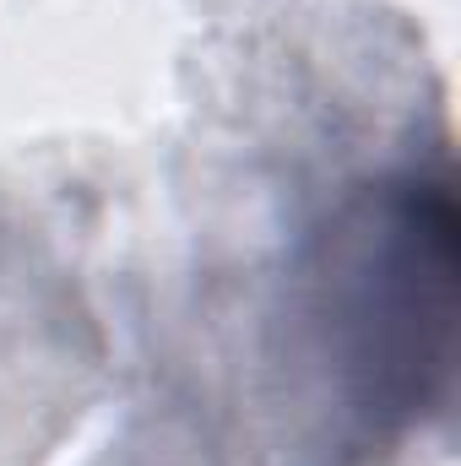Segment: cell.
Wrapping results in <instances>:
<instances>
[{
  "label": "cell",
  "mask_w": 461,
  "mask_h": 466,
  "mask_svg": "<svg viewBox=\"0 0 461 466\" xmlns=\"http://www.w3.org/2000/svg\"><path fill=\"white\" fill-rule=\"evenodd\" d=\"M456 315L451 163L407 157L347 185L288 277V380L315 466L391 461L451 407Z\"/></svg>",
  "instance_id": "cell-1"
}]
</instances>
